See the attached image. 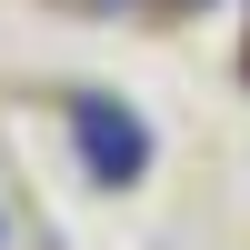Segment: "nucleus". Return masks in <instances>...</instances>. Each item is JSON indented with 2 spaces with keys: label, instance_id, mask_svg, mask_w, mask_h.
<instances>
[{
  "label": "nucleus",
  "instance_id": "obj_1",
  "mask_svg": "<svg viewBox=\"0 0 250 250\" xmlns=\"http://www.w3.org/2000/svg\"><path fill=\"white\" fill-rule=\"evenodd\" d=\"M70 130H80V170H90L100 190H130V180L150 170V120H140L130 100H100V90H90V100L70 110Z\"/></svg>",
  "mask_w": 250,
  "mask_h": 250
},
{
  "label": "nucleus",
  "instance_id": "obj_2",
  "mask_svg": "<svg viewBox=\"0 0 250 250\" xmlns=\"http://www.w3.org/2000/svg\"><path fill=\"white\" fill-rule=\"evenodd\" d=\"M90 10H130V0H90Z\"/></svg>",
  "mask_w": 250,
  "mask_h": 250
}]
</instances>
